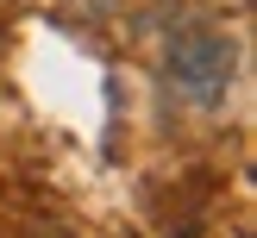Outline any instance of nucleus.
<instances>
[{"label":"nucleus","instance_id":"nucleus-1","mask_svg":"<svg viewBox=\"0 0 257 238\" xmlns=\"http://www.w3.org/2000/svg\"><path fill=\"white\" fill-rule=\"evenodd\" d=\"M170 75L188 88L195 100H220L226 82H232V44L213 32H182L170 44Z\"/></svg>","mask_w":257,"mask_h":238}]
</instances>
